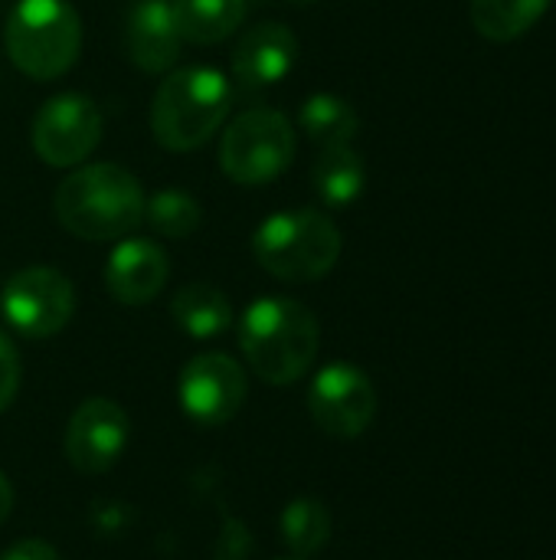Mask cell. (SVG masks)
Returning <instances> with one entry per match:
<instances>
[{
  "mask_svg": "<svg viewBox=\"0 0 556 560\" xmlns=\"http://www.w3.org/2000/svg\"><path fill=\"white\" fill-rule=\"evenodd\" d=\"M298 125L311 141H318L324 148L328 144H351L360 131V115L341 95L318 92V95L305 98V105L298 112Z\"/></svg>",
  "mask_w": 556,
  "mask_h": 560,
  "instance_id": "19",
  "label": "cell"
},
{
  "mask_svg": "<svg viewBox=\"0 0 556 560\" xmlns=\"http://www.w3.org/2000/svg\"><path fill=\"white\" fill-rule=\"evenodd\" d=\"M282 541L295 558H311L324 551L331 538V512L318 499H295L282 512Z\"/></svg>",
  "mask_w": 556,
  "mask_h": 560,
  "instance_id": "20",
  "label": "cell"
},
{
  "mask_svg": "<svg viewBox=\"0 0 556 560\" xmlns=\"http://www.w3.org/2000/svg\"><path fill=\"white\" fill-rule=\"evenodd\" d=\"M177 397L197 427H223L246 404V374L229 354L206 351L184 364Z\"/></svg>",
  "mask_w": 556,
  "mask_h": 560,
  "instance_id": "10",
  "label": "cell"
},
{
  "mask_svg": "<svg viewBox=\"0 0 556 560\" xmlns=\"http://www.w3.org/2000/svg\"><path fill=\"white\" fill-rule=\"evenodd\" d=\"M20 390V354L13 341L0 331V413L13 404Z\"/></svg>",
  "mask_w": 556,
  "mask_h": 560,
  "instance_id": "22",
  "label": "cell"
},
{
  "mask_svg": "<svg viewBox=\"0 0 556 560\" xmlns=\"http://www.w3.org/2000/svg\"><path fill=\"white\" fill-rule=\"evenodd\" d=\"M233 85L220 69L187 66L161 79L151 102L154 141L167 151L203 148L229 118Z\"/></svg>",
  "mask_w": 556,
  "mask_h": 560,
  "instance_id": "3",
  "label": "cell"
},
{
  "mask_svg": "<svg viewBox=\"0 0 556 560\" xmlns=\"http://www.w3.org/2000/svg\"><path fill=\"white\" fill-rule=\"evenodd\" d=\"M184 36L170 0H134L125 20V49L128 59L151 75L170 72L180 59Z\"/></svg>",
  "mask_w": 556,
  "mask_h": 560,
  "instance_id": "12",
  "label": "cell"
},
{
  "mask_svg": "<svg viewBox=\"0 0 556 560\" xmlns=\"http://www.w3.org/2000/svg\"><path fill=\"white\" fill-rule=\"evenodd\" d=\"M233 315H236L233 302L216 285H206V282L184 285L170 302L174 325L197 341H210V338L223 335L233 325Z\"/></svg>",
  "mask_w": 556,
  "mask_h": 560,
  "instance_id": "17",
  "label": "cell"
},
{
  "mask_svg": "<svg viewBox=\"0 0 556 560\" xmlns=\"http://www.w3.org/2000/svg\"><path fill=\"white\" fill-rule=\"evenodd\" d=\"M3 322L33 341L59 335L75 315V289L72 282L49 266H26L13 272L0 292Z\"/></svg>",
  "mask_w": 556,
  "mask_h": 560,
  "instance_id": "7",
  "label": "cell"
},
{
  "mask_svg": "<svg viewBox=\"0 0 556 560\" xmlns=\"http://www.w3.org/2000/svg\"><path fill=\"white\" fill-rule=\"evenodd\" d=\"M167 253L151 240H121L105 262V289L121 305H147L167 285Z\"/></svg>",
  "mask_w": 556,
  "mask_h": 560,
  "instance_id": "14",
  "label": "cell"
},
{
  "mask_svg": "<svg viewBox=\"0 0 556 560\" xmlns=\"http://www.w3.org/2000/svg\"><path fill=\"white\" fill-rule=\"evenodd\" d=\"M344 240L331 217L295 207L265 217L252 236L256 262L282 282H318L341 259Z\"/></svg>",
  "mask_w": 556,
  "mask_h": 560,
  "instance_id": "4",
  "label": "cell"
},
{
  "mask_svg": "<svg viewBox=\"0 0 556 560\" xmlns=\"http://www.w3.org/2000/svg\"><path fill=\"white\" fill-rule=\"evenodd\" d=\"M367 184L364 158L354 151V144H328L315 164H311V187L324 207L344 210L351 207Z\"/></svg>",
  "mask_w": 556,
  "mask_h": 560,
  "instance_id": "15",
  "label": "cell"
},
{
  "mask_svg": "<svg viewBox=\"0 0 556 560\" xmlns=\"http://www.w3.org/2000/svg\"><path fill=\"white\" fill-rule=\"evenodd\" d=\"M170 7L184 43L193 46L223 43L242 26L249 13V0H170Z\"/></svg>",
  "mask_w": 556,
  "mask_h": 560,
  "instance_id": "16",
  "label": "cell"
},
{
  "mask_svg": "<svg viewBox=\"0 0 556 560\" xmlns=\"http://www.w3.org/2000/svg\"><path fill=\"white\" fill-rule=\"evenodd\" d=\"M105 118L88 95L62 92L46 98L29 121V144L49 167H79L102 141Z\"/></svg>",
  "mask_w": 556,
  "mask_h": 560,
  "instance_id": "8",
  "label": "cell"
},
{
  "mask_svg": "<svg viewBox=\"0 0 556 560\" xmlns=\"http://www.w3.org/2000/svg\"><path fill=\"white\" fill-rule=\"evenodd\" d=\"M554 0H472L469 13L475 30L492 43H511L524 36Z\"/></svg>",
  "mask_w": 556,
  "mask_h": 560,
  "instance_id": "18",
  "label": "cell"
},
{
  "mask_svg": "<svg viewBox=\"0 0 556 560\" xmlns=\"http://www.w3.org/2000/svg\"><path fill=\"white\" fill-rule=\"evenodd\" d=\"M308 413L334 440H357L377 417L374 381L357 368L334 361L321 368L308 387Z\"/></svg>",
  "mask_w": 556,
  "mask_h": 560,
  "instance_id": "9",
  "label": "cell"
},
{
  "mask_svg": "<svg viewBox=\"0 0 556 560\" xmlns=\"http://www.w3.org/2000/svg\"><path fill=\"white\" fill-rule=\"evenodd\" d=\"M10 512H13V486H10V479L0 472V525L10 518Z\"/></svg>",
  "mask_w": 556,
  "mask_h": 560,
  "instance_id": "24",
  "label": "cell"
},
{
  "mask_svg": "<svg viewBox=\"0 0 556 560\" xmlns=\"http://www.w3.org/2000/svg\"><path fill=\"white\" fill-rule=\"evenodd\" d=\"M131 420L108 397H88L75 407L66 427V459L82 476L108 472L128 450Z\"/></svg>",
  "mask_w": 556,
  "mask_h": 560,
  "instance_id": "11",
  "label": "cell"
},
{
  "mask_svg": "<svg viewBox=\"0 0 556 560\" xmlns=\"http://www.w3.org/2000/svg\"><path fill=\"white\" fill-rule=\"evenodd\" d=\"M282 560H305V558H282Z\"/></svg>",
  "mask_w": 556,
  "mask_h": 560,
  "instance_id": "26",
  "label": "cell"
},
{
  "mask_svg": "<svg viewBox=\"0 0 556 560\" xmlns=\"http://www.w3.org/2000/svg\"><path fill=\"white\" fill-rule=\"evenodd\" d=\"M295 158L292 121L275 108H249L236 115L220 141V167L239 187H262L285 174Z\"/></svg>",
  "mask_w": 556,
  "mask_h": 560,
  "instance_id": "6",
  "label": "cell"
},
{
  "mask_svg": "<svg viewBox=\"0 0 556 560\" xmlns=\"http://www.w3.org/2000/svg\"><path fill=\"white\" fill-rule=\"evenodd\" d=\"M0 560H59L56 555V548L52 545H46V541H39V538H23V541H16V545H10Z\"/></svg>",
  "mask_w": 556,
  "mask_h": 560,
  "instance_id": "23",
  "label": "cell"
},
{
  "mask_svg": "<svg viewBox=\"0 0 556 560\" xmlns=\"http://www.w3.org/2000/svg\"><path fill=\"white\" fill-rule=\"evenodd\" d=\"M144 190L138 177L118 164H79L52 194V213L66 233L108 243L125 240L144 220Z\"/></svg>",
  "mask_w": 556,
  "mask_h": 560,
  "instance_id": "2",
  "label": "cell"
},
{
  "mask_svg": "<svg viewBox=\"0 0 556 560\" xmlns=\"http://www.w3.org/2000/svg\"><path fill=\"white\" fill-rule=\"evenodd\" d=\"M144 220L157 236L187 240L197 233L203 210H200L197 197H190L184 190H157L154 197L144 200Z\"/></svg>",
  "mask_w": 556,
  "mask_h": 560,
  "instance_id": "21",
  "label": "cell"
},
{
  "mask_svg": "<svg viewBox=\"0 0 556 560\" xmlns=\"http://www.w3.org/2000/svg\"><path fill=\"white\" fill-rule=\"evenodd\" d=\"M3 46L26 79L52 82L79 59L82 20L69 0H16L3 26Z\"/></svg>",
  "mask_w": 556,
  "mask_h": 560,
  "instance_id": "5",
  "label": "cell"
},
{
  "mask_svg": "<svg viewBox=\"0 0 556 560\" xmlns=\"http://www.w3.org/2000/svg\"><path fill=\"white\" fill-rule=\"evenodd\" d=\"M295 59H298V36L285 23L269 20L249 26L239 36L233 49V79L242 89H265L282 82L295 69Z\"/></svg>",
  "mask_w": 556,
  "mask_h": 560,
  "instance_id": "13",
  "label": "cell"
},
{
  "mask_svg": "<svg viewBox=\"0 0 556 560\" xmlns=\"http://www.w3.org/2000/svg\"><path fill=\"white\" fill-rule=\"evenodd\" d=\"M292 3H315V0H292Z\"/></svg>",
  "mask_w": 556,
  "mask_h": 560,
  "instance_id": "25",
  "label": "cell"
},
{
  "mask_svg": "<svg viewBox=\"0 0 556 560\" xmlns=\"http://www.w3.org/2000/svg\"><path fill=\"white\" fill-rule=\"evenodd\" d=\"M239 348L259 381L288 387L311 371L321 348V325L298 299H256L239 318Z\"/></svg>",
  "mask_w": 556,
  "mask_h": 560,
  "instance_id": "1",
  "label": "cell"
}]
</instances>
